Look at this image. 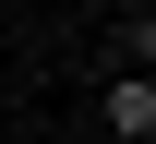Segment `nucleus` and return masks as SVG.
<instances>
[{"instance_id": "obj_1", "label": "nucleus", "mask_w": 156, "mask_h": 144, "mask_svg": "<svg viewBox=\"0 0 156 144\" xmlns=\"http://www.w3.org/2000/svg\"><path fill=\"white\" fill-rule=\"evenodd\" d=\"M108 132H120V144L156 132V72H120V84H108Z\"/></svg>"}]
</instances>
